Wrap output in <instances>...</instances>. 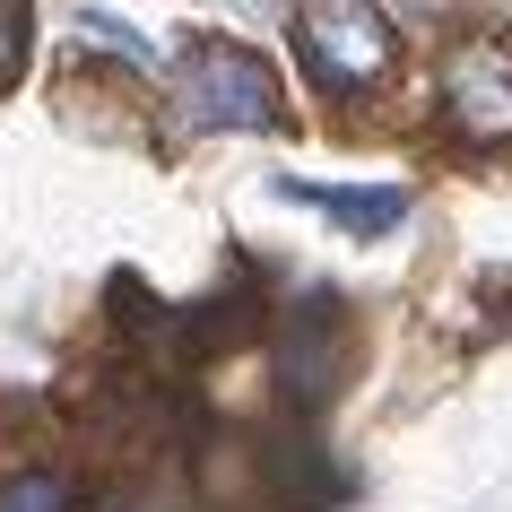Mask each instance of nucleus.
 <instances>
[{
  "label": "nucleus",
  "instance_id": "3",
  "mask_svg": "<svg viewBox=\"0 0 512 512\" xmlns=\"http://www.w3.org/2000/svg\"><path fill=\"white\" fill-rule=\"evenodd\" d=\"M443 105H452L460 139H512V44H469L452 53V79H443Z\"/></svg>",
  "mask_w": 512,
  "mask_h": 512
},
{
  "label": "nucleus",
  "instance_id": "6",
  "mask_svg": "<svg viewBox=\"0 0 512 512\" xmlns=\"http://www.w3.org/2000/svg\"><path fill=\"white\" fill-rule=\"evenodd\" d=\"M27 70V0H0V87Z\"/></svg>",
  "mask_w": 512,
  "mask_h": 512
},
{
  "label": "nucleus",
  "instance_id": "4",
  "mask_svg": "<svg viewBox=\"0 0 512 512\" xmlns=\"http://www.w3.org/2000/svg\"><path fill=\"white\" fill-rule=\"evenodd\" d=\"M287 191V200H313V209L322 217H339V226H348V235H391V226H400L408 217V191L400 183H374V191H330V183H278Z\"/></svg>",
  "mask_w": 512,
  "mask_h": 512
},
{
  "label": "nucleus",
  "instance_id": "5",
  "mask_svg": "<svg viewBox=\"0 0 512 512\" xmlns=\"http://www.w3.org/2000/svg\"><path fill=\"white\" fill-rule=\"evenodd\" d=\"M0 512H70V478H53V469H27V478L0 486Z\"/></svg>",
  "mask_w": 512,
  "mask_h": 512
},
{
  "label": "nucleus",
  "instance_id": "2",
  "mask_svg": "<svg viewBox=\"0 0 512 512\" xmlns=\"http://www.w3.org/2000/svg\"><path fill=\"white\" fill-rule=\"evenodd\" d=\"M183 113L200 131H270L278 122V79L243 44H191L183 53Z\"/></svg>",
  "mask_w": 512,
  "mask_h": 512
},
{
  "label": "nucleus",
  "instance_id": "1",
  "mask_svg": "<svg viewBox=\"0 0 512 512\" xmlns=\"http://www.w3.org/2000/svg\"><path fill=\"white\" fill-rule=\"evenodd\" d=\"M296 44H304V61H313V79L339 87V96L382 87V70L400 53V35H391V18H382L374 0H304L296 9Z\"/></svg>",
  "mask_w": 512,
  "mask_h": 512
}]
</instances>
